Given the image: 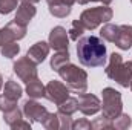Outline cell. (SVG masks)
Listing matches in <instances>:
<instances>
[{"mask_svg":"<svg viewBox=\"0 0 132 130\" xmlns=\"http://www.w3.org/2000/svg\"><path fill=\"white\" fill-rule=\"evenodd\" d=\"M78 61L86 67H100L106 63V46L103 40L95 35L83 37L77 40Z\"/></svg>","mask_w":132,"mask_h":130,"instance_id":"1","label":"cell"},{"mask_svg":"<svg viewBox=\"0 0 132 130\" xmlns=\"http://www.w3.org/2000/svg\"><path fill=\"white\" fill-rule=\"evenodd\" d=\"M104 72L111 80L117 81L123 87H128L132 80V61L125 63L121 55L114 52L109 57V64H108Z\"/></svg>","mask_w":132,"mask_h":130,"instance_id":"2","label":"cell"},{"mask_svg":"<svg viewBox=\"0 0 132 130\" xmlns=\"http://www.w3.org/2000/svg\"><path fill=\"white\" fill-rule=\"evenodd\" d=\"M57 72L63 78L65 84L71 90H74L77 94L86 92V87H88V73L83 69H78L75 64L66 63Z\"/></svg>","mask_w":132,"mask_h":130,"instance_id":"3","label":"cell"},{"mask_svg":"<svg viewBox=\"0 0 132 130\" xmlns=\"http://www.w3.org/2000/svg\"><path fill=\"white\" fill-rule=\"evenodd\" d=\"M112 9L104 5V6H97V8H89L85 9L80 15V22L85 26V29H95L101 23H108L112 18Z\"/></svg>","mask_w":132,"mask_h":130,"instance_id":"4","label":"cell"},{"mask_svg":"<svg viewBox=\"0 0 132 130\" xmlns=\"http://www.w3.org/2000/svg\"><path fill=\"white\" fill-rule=\"evenodd\" d=\"M101 94H103V116L109 119H115L123 109L120 92L112 87H106L103 89Z\"/></svg>","mask_w":132,"mask_h":130,"instance_id":"5","label":"cell"},{"mask_svg":"<svg viewBox=\"0 0 132 130\" xmlns=\"http://www.w3.org/2000/svg\"><path fill=\"white\" fill-rule=\"evenodd\" d=\"M35 63L26 55V57H22L19 58L15 63H14V72L17 73V77L25 81V83H29L37 78V67Z\"/></svg>","mask_w":132,"mask_h":130,"instance_id":"6","label":"cell"},{"mask_svg":"<svg viewBox=\"0 0 132 130\" xmlns=\"http://www.w3.org/2000/svg\"><path fill=\"white\" fill-rule=\"evenodd\" d=\"M26 35V26L17 23L15 20L8 23L3 29H0V46H5L11 41L22 40Z\"/></svg>","mask_w":132,"mask_h":130,"instance_id":"7","label":"cell"},{"mask_svg":"<svg viewBox=\"0 0 132 130\" xmlns=\"http://www.w3.org/2000/svg\"><path fill=\"white\" fill-rule=\"evenodd\" d=\"M45 89H46L45 97L48 98L49 101L55 103L57 106L62 104L66 98L69 97V87H68L66 84H63L62 81L52 80V81H49V83L45 86Z\"/></svg>","mask_w":132,"mask_h":130,"instance_id":"8","label":"cell"},{"mask_svg":"<svg viewBox=\"0 0 132 130\" xmlns=\"http://www.w3.org/2000/svg\"><path fill=\"white\" fill-rule=\"evenodd\" d=\"M23 113L32 123H43V119L46 118V115L49 112L46 110V107H43L42 104L34 101L32 98V99H28V101L23 103Z\"/></svg>","mask_w":132,"mask_h":130,"instance_id":"9","label":"cell"},{"mask_svg":"<svg viewBox=\"0 0 132 130\" xmlns=\"http://www.w3.org/2000/svg\"><path fill=\"white\" fill-rule=\"evenodd\" d=\"M78 110L83 113V115H95L101 109V104H100V99L92 94H80L78 98Z\"/></svg>","mask_w":132,"mask_h":130,"instance_id":"10","label":"cell"},{"mask_svg":"<svg viewBox=\"0 0 132 130\" xmlns=\"http://www.w3.org/2000/svg\"><path fill=\"white\" fill-rule=\"evenodd\" d=\"M69 35L63 26H55L49 34V46L55 51H68Z\"/></svg>","mask_w":132,"mask_h":130,"instance_id":"11","label":"cell"},{"mask_svg":"<svg viewBox=\"0 0 132 130\" xmlns=\"http://www.w3.org/2000/svg\"><path fill=\"white\" fill-rule=\"evenodd\" d=\"M3 119L5 123L11 127V129H31V124L29 123H25L23 118H22V112L14 107L8 112H3Z\"/></svg>","mask_w":132,"mask_h":130,"instance_id":"12","label":"cell"},{"mask_svg":"<svg viewBox=\"0 0 132 130\" xmlns=\"http://www.w3.org/2000/svg\"><path fill=\"white\" fill-rule=\"evenodd\" d=\"M49 49H51L49 43H46V41H37L32 48H29V51H28L26 55L32 60L35 64H40V63L48 57Z\"/></svg>","mask_w":132,"mask_h":130,"instance_id":"13","label":"cell"},{"mask_svg":"<svg viewBox=\"0 0 132 130\" xmlns=\"http://www.w3.org/2000/svg\"><path fill=\"white\" fill-rule=\"evenodd\" d=\"M35 8H34L32 3H26V2H22V5L17 8V14H15V22L23 25V26H28V23L32 20V17L35 15Z\"/></svg>","mask_w":132,"mask_h":130,"instance_id":"14","label":"cell"},{"mask_svg":"<svg viewBox=\"0 0 132 130\" xmlns=\"http://www.w3.org/2000/svg\"><path fill=\"white\" fill-rule=\"evenodd\" d=\"M115 44L120 49H123V51H128L131 48L132 46V26H129V25H121L120 26Z\"/></svg>","mask_w":132,"mask_h":130,"instance_id":"15","label":"cell"},{"mask_svg":"<svg viewBox=\"0 0 132 130\" xmlns=\"http://www.w3.org/2000/svg\"><path fill=\"white\" fill-rule=\"evenodd\" d=\"M3 95L8 97L9 99H12V101H17V99H20V97L23 95V89H22V86L17 84L14 80H8V81L5 83Z\"/></svg>","mask_w":132,"mask_h":130,"instance_id":"16","label":"cell"},{"mask_svg":"<svg viewBox=\"0 0 132 130\" xmlns=\"http://www.w3.org/2000/svg\"><path fill=\"white\" fill-rule=\"evenodd\" d=\"M26 94L29 95V98L37 99V98L45 97L46 89H45V86L42 84V81H40L38 78H35V80H32V81L28 83V86H26Z\"/></svg>","mask_w":132,"mask_h":130,"instance_id":"17","label":"cell"},{"mask_svg":"<svg viewBox=\"0 0 132 130\" xmlns=\"http://www.w3.org/2000/svg\"><path fill=\"white\" fill-rule=\"evenodd\" d=\"M118 31H120V26L108 23V25H104V26L101 28L100 35H101L103 40L111 41V43H115V40H117V37H118Z\"/></svg>","mask_w":132,"mask_h":130,"instance_id":"18","label":"cell"},{"mask_svg":"<svg viewBox=\"0 0 132 130\" xmlns=\"http://www.w3.org/2000/svg\"><path fill=\"white\" fill-rule=\"evenodd\" d=\"M66 63H69V52L68 51H57V54L51 58V67L55 72Z\"/></svg>","mask_w":132,"mask_h":130,"instance_id":"19","label":"cell"},{"mask_svg":"<svg viewBox=\"0 0 132 130\" xmlns=\"http://www.w3.org/2000/svg\"><path fill=\"white\" fill-rule=\"evenodd\" d=\"M59 110L63 112V113H68V115H72L74 112H77L78 110V101H77V98L68 97L62 104H59Z\"/></svg>","mask_w":132,"mask_h":130,"instance_id":"20","label":"cell"},{"mask_svg":"<svg viewBox=\"0 0 132 130\" xmlns=\"http://www.w3.org/2000/svg\"><path fill=\"white\" fill-rule=\"evenodd\" d=\"M42 124H43L45 129H48V130L60 129V119H59V115H57V113H48Z\"/></svg>","mask_w":132,"mask_h":130,"instance_id":"21","label":"cell"},{"mask_svg":"<svg viewBox=\"0 0 132 130\" xmlns=\"http://www.w3.org/2000/svg\"><path fill=\"white\" fill-rule=\"evenodd\" d=\"M20 51V46L17 44V41H11L5 46H2V55L6 58H14Z\"/></svg>","mask_w":132,"mask_h":130,"instance_id":"22","label":"cell"},{"mask_svg":"<svg viewBox=\"0 0 132 130\" xmlns=\"http://www.w3.org/2000/svg\"><path fill=\"white\" fill-rule=\"evenodd\" d=\"M49 12L54 17L63 18V17L71 14V6H68V5H52V6H49Z\"/></svg>","mask_w":132,"mask_h":130,"instance_id":"23","label":"cell"},{"mask_svg":"<svg viewBox=\"0 0 132 130\" xmlns=\"http://www.w3.org/2000/svg\"><path fill=\"white\" fill-rule=\"evenodd\" d=\"M85 32V26L81 25L80 20H74L72 25H71V29H69V38L71 40H78L81 37V34Z\"/></svg>","mask_w":132,"mask_h":130,"instance_id":"24","label":"cell"},{"mask_svg":"<svg viewBox=\"0 0 132 130\" xmlns=\"http://www.w3.org/2000/svg\"><path fill=\"white\" fill-rule=\"evenodd\" d=\"M112 127H114V123H112V119H109V118H106V116L95 118V119L91 123V129L101 130V129H112Z\"/></svg>","mask_w":132,"mask_h":130,"instance_id":"25","label":"cell"},{"mask_svg":"<svg viewBox=\"0 0 132 130\" xmlns=\"http://www.w3.org/2000/svg\"><path fill=\"white\" fill-rule=\"evenodd\" d=\"M131 124H132L131 116L126 115V113H120L115 118V121H114V127L115 129H128V127H131Z\"/></svg>","mask_w":132,"mask_h":130,"instance_id":"26","label":"cell"},{"mask_svg":"<svg viewBox=\"0 0 132 130\" xmlns=\"http://www.w3.org/2000/svg\"><path fill=\"white\" fill-rule=\"evenodd\" d=\"M17 8V0H0V14H9Z\"/></svg>","mask_w":132,"mask_h":130,"instance_id":"27","label":"cell"},{"mask_svg":"<svg viewBox=\"0 0 132 130\" xmlns=\"http://www.w3.org/2000/svg\"><path fill=\"white\" fill-rule=\"evenodd\" d=\"M15 104H17V101H12V99H9L5 95H0V110L2 112H8V110L14 109Z\"/></svg>","mask_w":132,"mask_h":130,"instance_id":"28","label":"cell"},{"mask_svg":"<svg viewBox=\"0 0 132 130\" xmlns=\"http://www.w3.org/2000/svg\"><path fill=\"white\" fill-rule=\"evenodd\" d=\"M59 115V119H60V129H72V121H71V115L63 113V112H57Z\"/></svg>","mask_w":132,"mask_h":130,"instance_id":"29","label":"cell"},{"mask_svg":"<svg viewBox=\"0 0 132 130\" xmlns=\"http://www.w3.org/2000/svg\"><path fill=\"white\" fill-rule=\"evenodd\" d=\"M72 129H78V130H83V129H91V123L85 118H81L80 121L77 123H72Z\"/></svg>","mask_w":132,"mask_h":130,"instance_id":"30","label":"cell"},{"mask_svg":"<svg viewBox=\"0 0 132 130\" xmlns=\"http://www.w3.org/2000/svg\"><path fill=\"white\" fill-rule=\"evenodd\" d=\"M48 2V6H52V5H68V6H72L77 0H46Z\"/></svg>","mask_w":132,"mask_h":130,"instance_id":"31","label":"cell"},{"mask_svg":"<svg viewBox=\"0 0 132 130\" xmlns=\"http://www.w3.org/2000/svg\"><path fill=\"white\" fill-rule=\"evenodd\" d=\"M80 5H86V3H89V2H101L103 5H109L112 0H77Z\"/></svg>","mask_w":132,"mask_h":130,"instance_id":"32","label":"cell"},{"mask_svg":"<svg viewBox=\"0 0 132 130\" xmlns=\"http://www.w3.org/2000/svg\"><path fill=\"white\" fill-rule=\"evenodd\" d=\"M20 2H26V3H38L40 0H20Z\"/></svg>","mask_w":132,"mask_h":130,"instance_id":"33","label":"cell"},{"mask_svg":"<svg viewBox=\"0 0 132 130\" xmlns=\"http://www.w3.org/2000/svg\"><path fill=\"white\" fill-rule=\"evenodd\" d=\"M2 87H3V78H2V75H0V90H2Z\"/></svg>","mask_w":132,"mask_h":130,"instance_id":"34","label":"cell"},{"mask_svg":"<svg viewBox=\"0 0 132 130\" xmlns=\"http://www.w3.org/2000/svg\"><path fill=\"white\" fill-rule=\"evenodd\" d=\"M129 87H131V90H132V80H131V84H129Z\"/></svg>","mask_w":132,"mask_h":130,"instance_id":"35","label":"cell"},{"mask_svg":"<svg viewBox=\"0 0 132 130\" xmlns=\"http://www.w3.org/2000/svg\"><path fill=\"white\" fill-rule=\"evenodd\" d=\"M131 3H132V0H131Z\"/></svg>","mask_w":132,"mask_h":130,"instance_id":"36","label":"cell"}]
</instances>
